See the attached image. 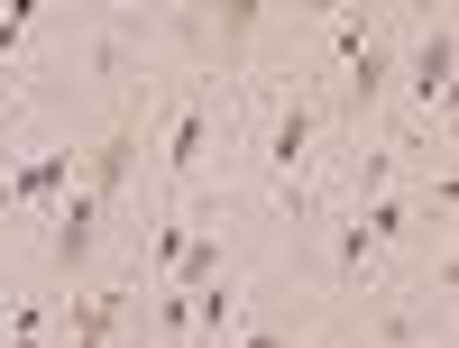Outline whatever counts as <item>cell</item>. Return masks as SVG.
Masks as SVG:
<instances>
[{
    "mask_svg": "<svg viewBox=\"0 0 459 348\" xmlns=\"http://www.w3.org/2000/svg\"><path fill=\"white\" fill-rule=\"evenodd\" d=\"M203 129H212V110H203V101H184V110H175V129H166V174H175V183H194V174H203Z\"/></svg>",
    "mask_w": 459,
    "mask_h": 348,
    "instance_id": "9",
    "label": "cell"
},
{
    "mask_svg": "<svg viewBox=\"0 0 459 348\" xmlns=\"http://www.w3.org/2000/svg\"><path fill=\"white\" fill-rule=\"evenodd\" d=\"M313 129H322V101L313 92H285V110H276V129H266V166H276V183L303 166V147H313Z\"/></svg>",
    "mask_w": 459,
    "mask_h": 348,
    "instance_id": "4",
    "label": "cell"
},
{
    "mask_svg": "<svg viewBox=\"0 0 459 348\" xmlns=\"http://www.w3.org/2000/svg\"><path fill=\"white\" fill-rule=\"evenodd\" d=\"M230 330H239V284L221 276V284H203V293H194V348H221Z\"/></svg>",
    "mask_w": 459,
    "mask_h": 348,
    "instance_id": "10",
    "label": "cell"
},
{
    "mask_svg": "<svg viewBox=\"0 0 459 348\" xmlns=\"http://www.w3.org/2000/svg\"><path fill=\"white\" fill-rule=\"evenodd\" d=\"M248 28H257V0H230V10H221V37H230V47H239Z\"/></svg>",
    "mask_w": 459,
    "mask_h": 348,
    "instance_id": "12",
    "label": "cell"
},
{
    "mask_svg": "<svg viewBox=\"0 0 459 348\" xmlns=\"http://www.w3.org/2000/svg\"><path fill=\"white\" fill-rule=\"evenodd\" d=\"M221 257H230V239H221V220H194V239H184V257H175V276H166V293H203V284H221Z\"/></svg>",
    "mask_w": 459,
    "mask_h": 348,
    "instance_id": "6",
    "label": "cell"
},
{
    "mask_svg": "<svg viewBox=\"0 0 459 348\" xmlns=\"http://www.w3.org/2000/svg\"><path fill=\"white\" fill-rule=\"evenodd\" d=\"M239 348H285V339H276V330H248V339H239Z\"/></svg>",
    "mask_w": 459,
    "mask_h": 348,
    "instance_id": "13",
    "label": "cell"
},
{
    "mask_svg": "<svg viewBox=\"0 0 459 348\" xmlns=\"http://www.w3.org/2000/svg\"><path fill=\"white\" fill-rule=\"evenodd\" d=\"M101 202H92V192L83 183H74L65 192V202H56V229H47V266H56V276H83V266H92V248H101Z\"/></svg>",
    "mask_w": 459,
    "mask_h": 348,
    "instance_id": "2",
    "label": "cell"
},
{
    "mask_svg": "<svg viewBox=\"0 0 459 348\" xmlns=\"http://www.w3.org/2000/svg\"><path fill=\"white\" fill-rule=\"evenodd\" d=\"M129 157H138V129H129V120H120V129H110V138L92 147V157H83V192H92L101 211L120 202V183H129Z\"/></svg>",
    "mask_w": 459,
    "mask_h": 348,
    "instance_id": "5",
    "label": "cell"
},
{
    "mask_svg": "<svg viewBox=\"0 0 459 348\" xmlns=\"http://www.w3.org/2000/svg\"><path fill=\"white\" fill-rule=\"evenodd\" d=\"M450 73H459V37H450V19H432L413 37V55H404V92L423 110H450Z\"/></svg>",
    "mask_w": 459,
    "mask_h": 348,
    "instance_id": "3",
    "label": "cell"
},
{
    "mask_svg": "<svg viewBox=\"0 0 459 348\" xmlns=\"http://www.w3.org/2000/svg\"><path fill=\"white\" fill-rule=\"evenodd\" d=\"M157 339H166V348L194 339V293H166V284H157Z\"/></svg>",
    "mask_w": 459,
    "mask_h": 348,
    "instance_id": "11",
    "label": "cell"
},
{
    "mask_svg": "<svg viewBox=\"0 0 459 348\" xmlns=\"http://www.w3.org/2000/svg\"><path fill=\"white\" fill-rule=\"evenodd\" d=\"M404 220H413V202H395V192H377V202H350V220H340V239H331V266H340V276H359V266L386 248Z\"/></svg>",
    "mask_w": 459,
    "mask_h": 348,
    "instance_id": "1",
    "label": "cell"
},
{
    "mask_svg": "<svg viewBox=\"0 0 459 348\" xmlns=\"http://www.w3.org/2000/svg\"><path fill=\"white\" fill-rule=\"evenodd\" d=\"M65 312H74L65 348H110V330H120V312H129V293H120V284H101V293H83V302H65Z\"/></svg>",
    "mask_w": 459,
    "mask_h": 348,
    "instance_id": "8",
    "label": "cell"
},
{
    "mask_svg": "<svg viewBox=\"0 0 459 348\" xmlns=\"http://www.w3.org/2000/svg\"><path fill=\"white\" fill-rule=\"evenodd\" d=\"M65 192H74V157L56 147V157H28L10 183H0V211H10V202H65Z\"/></svg>",
    "mask_w": 459,
    "mask_h": 348,
    "instance_id": "7",
    "label": "cell"
}]
</instances>
